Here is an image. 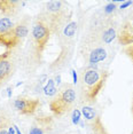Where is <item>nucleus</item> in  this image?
<instances>
[{"label":"nucleus","mask_w":133,"mask_h":134,"mask_svg":"<svg viewBox=\"0 0 133 134\" xmlns=\"http://www.w3.org/2000/svg\"><path fill=\"white\" fill-rule=\"evenodd\" d=\"M52 36L51 30L45 24L40 17H36L31 24L30 36L28 38V46L25 48L24 59L28 71H35L38 66L41 65L43 62V53L46 48L49 38Z\"/></svg>","instance_id":"1"},{"label":"nucleus","mask_w":133,"mask_h":134,"mask_svg":"<svg viewBox=\"0 0 133 134\" xmlns=\"http://www.w3.org/2000/svg\"><path fill=\"white\" fill-rule=\"evenodd\" d=\"M109 78V72L98 66H85L78 76V94L80 102L90 105L95 102L96 97L104 88Z\"/></svg>","instance_id":"2"},{"label":"nucleus","mask_w":133,"mask_h":134,"mask_svg":"<svg viewBox=\"0 0 133 134\" xmlns=\"http://www.w3.org/2000/svg\"><path fill=\"white\" fill-rule=\"evenodd\" d=\"M78 31V22L72 20L71 17L66 21L63 28L56 35L57 41L60 46L59 56L52 62L49 69L53 71H59L65 68L70 63L74 56L75 47H76V35Z\"/></svg>","instance_id":"3"},{"label":"nucleus","mask_w":133,"mask_h":134,"mask_svg":"<svg viewBox=\"0 0 133 134\" xmlns=\"http://www.w3.org/2000/svg\"><path fill=\"white\" fill-rule=\"evenodd\" d=\"M38 17H40V20L48 26L51 33L56 36L66 21L71 17V13L69 12L68 2L62 0H53L45 2Z\"/></svg>","instance_id":"4"},{"label":"nucleus","mask_w":133,"mask_h":134,"mask_svg":"<svg viewBox=\"0 0 133 134\" xmlns=\"http://www.w3.org/2000/svg\"><path fill=\"white\" fill-rule=\"evenodd\" d=\"M78 54L86 66H98L109 57L108 47L86 33L78 42Z\"/></svg>","instance_id":"5"},{"label":"nucleus","mask_w":133,"mask_h":134,"mask_svg":"<svg viewBox=\"0 0 133 134\" xmlns=\"http://www.w3.org/2000/svg\"><path fill=\"white\" fill-rule=\"evenodd\" d=\"M118 25L119 24H117V22L113 17L101 14L99 16H94L91 19L84 33L91 36L106 46H108L117 39Z\"/></svg>","instance_id":"6"},{"label":"nucleus","mask_w":133,"mask_h":134,"mask_svg":"<svg viewBox=\"0 0 133 134\" xmlns=\"http://www.w3.org/2000/svg\"><path fill=\"white\" fill-rule=\"evenodd\" d=\"M77 91L72 84L64 83L59 87V92L49 101V110L54 117L59 118L68 114L76 104Z\"/></svg>","instance_id":"7"},{"label":"nucleus","mask_w":133,"mask_h":134,"mask_svg":"<svg viewBox=\"0 0 133 134\" xmlns=\"http://www.w3.org/2000/svg\"><path fill=\"white\" fill-rule=\"evenodd\" d=\"M30 26H31V21L28 16L21 19L19 22L15 23L12 30L4 35H0V46L6 48L7 51H13L20 47L29 37L31 30Z\"/></svg>","instance_id":"8"},{"label":"nucleus","mask_w":133,"mask_h":134,"mask_svg":"<svg viewBox=\"0 0 133 134\" xmlns=\"http://www.w3.org/2000/svg\"><path fill=\"white\" fill-rule=\"evenodd\" d=\"M117 41L124 47L133 45V10L125 15L122 23L118 25Z\"/></svg>","instance_id":"9"},{"label":"nucleus","mask_w":133,"mask_h":134,"mask_svg":"<svg viewBox=\"0 0 133 134\" xmlns=\"http://www.w3.org/2000/svg\"><path fill=\"white\" fill-rule=\"evenodd\" d=\"M16 71V62L12 51L0 55V87L13 77Z\"/></svg>","instance_id":"10"},{"label":"nucleus","mask_w":133,"mask_h":134,"mask_svg":"<svg viewBox=\"0 0 133 134\" xmlns=\"http://www.w3.org/2000/svg\"><path fill=\"white\" fill-rule=\"evenodd\" d=\"M13 107L19 114L23 116H32L40 107L39 99H32L26 95H19L14 99Z\"/></svg>","instance_id":"11"},{"label":"nucleus","mask_w":133,"mask_h":134,"mask_svg":"<svg viewBox=\"0 0 133 134\" xmlns=\"http://www.w3.org/2000/svg\"><path fill=\"white\" fill-rule=\"evenodd\" d=\"M54 118L49 115L41 114L33 119L29 130V134H46L53 130Z\"/></svg>","instance_id":"12"},{"label":"nucleus","mask_w":133,"mask_h":134,"mask_svg":"<svg viewBox=\"0 0 133 134\" xmlns=\"http://www.w3.org/2000/svg\"><path fill=\"white\" fill-rule=\"evenodd\" d=\"M23 5H25V2L17 0H0V14L9 19L15 17L19 15Z\"/></svg>","instance_id":"13"},{"label":"nucleus","mask_w":133,"mask_h":134,"mask_svg":"<svg viewBox=\"0 0 133 134\" xmlns=\"http://www.w3.org/2000/svg\"><path fill=\"white\" fill-rule=\"evenodd\" d=\"M43 91L46 96H51V97L55 96L57 92H59V88H57L56 84H55V80H54V79H48L47 83L45 84V86L43 87Z\"/></svg>","instance_id":"14"},{"label":"nucleus","mask_w":133,"mask_h":134,"mask_svg":"<svg viewBox=\"0 0 133 134\" xmlns=\"http://www.w3.org/2000/svg\"><path fill=\"white\" fill-rule=\"evenodd\" d=\"M13 19L9 17H5V16H0V35H4V33L8 32L9 30H12L15 25Z\"/></svg>","instance_id":"15"},{"label":"nucleus","mask_w":133,"mask_h":134,"mask_svg":"<svg viewBox=\"0 0 133 134\" xmlns=\"http://www.w3.org/2000/svg\"><path fill=\"white\" fill-rule=\"evenodd\" d=\"M120 4V2H108L107 5L103 7V10H102V14L106 15V16L111 17L115 14V12L118 9L117 5Z\"/></svg>","instance_id":"16"},{"label":"nucleus","mask_w":133,"mask_h":134,"mask_svg":"<svg viewBox=\"0 0 133 134\" xmlns=\"http://www.w3.org/2000/svg\"><path fill=\"white\" fill-rule=\"evenodd\" d=\"M81 120V111L79 109H74L72 110V115H71V121L74 125H78L80 124Z\"/></svg>","instance_id":"17"},{"label":"nucleus","mask_w":133,"mask_h":134,"mask_svg":"<svg viewBox=\"0 0 133 134\" xmlns=\"http://www.w3.org/2000/svg\"><path fill=\"white\" fill-rule=\"evenodd\" d=\"M124 53L129 56V59L133 62V45H130V46L124 47Z\"/></svg>","instance_id":"18"},{"label":"nucleus","mask_w":133,"mask_h":134,"mask_svg":"<svg viewBox=\"0 0 133 134\" xmlns=\"http://www.w3.org/2000/svg\"><path fill=\"white\" fill-rule=\"evenodd\" d=\"M133 5V1H122L118 6V9L122 10V9H126L128 7H130V6Z\"/></svg>","instance_id":"19"},{"label":"nucleus","mask_w":133,"mask_h":134,"mask_svg":"<svg viewBox=\"0 0 133 134\" xmlns=\"http://www.w3.org/2000/svg\"><path fill=\"white\" fill-rule=\"evenodd\" d=\"M71 72H72V79H74V85H76L78 84V75L76 70H71Z\"/></svg>","instance_id":"20"},{"label":"nucleus","mask_w":133,"mask_h":134,"mask_svg":"<svg viewBox=\"0 0 133 134\" xmlns=\"http://www.w3.org/2000/svg\"><path fill=\"white\" fill-rule=\"evenodd\" d=\"M0 134H9V133H8V129H2V130H0Z\"/></svg>","instance_id":"21"},{"label":"nucleus","mask_w":133,"mask_h":134,"mask_svg":"<svg viewBox=\"0 0 133 134\" xmlns=\"http://www.w3.org/2000/svg\"><path fill=\"white\" fill-rule=\"evenodd\" d=\"M14 129H15V132H16V134H22V133H21V131H20V129L16 126V125H14Z\"/></svg>","instance_id":"22"},{"label":"nucleus","mask_w":133,"mask_h":134,"mask_svg":"<svg viewBox=\"0 0 133 134\" xmlns=\"http://www.w3.org/2000/svg\"><path fill=\"white\" fill-rule=\"evenodd\" d=\"M12 90H13V87L8 88V97H12Z\"/></svg>","instance_id":"23"},{"label":"nucleus","mask_w":133,"mask_h":134,"mask_svg":"<svg viewBox=\"0 0 133 134\" xmlns=\"http://www.w3.org/2000/svg\"><path fill=\"white\" fill-rule=\"evenodd\" d=\"M131 111H132V115H133V96H132V105H131Z\"/></svg>","instance_id":"24"}]
</instances>
